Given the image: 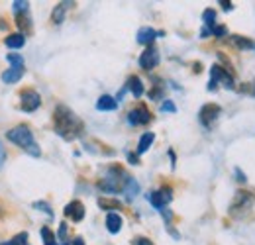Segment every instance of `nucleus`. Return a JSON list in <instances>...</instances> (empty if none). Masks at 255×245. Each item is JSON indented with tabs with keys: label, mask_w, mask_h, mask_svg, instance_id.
Here are the masks:
<instances>
[{
	"label": "nucleus",
	"mask_w": 255,
	"mask_h": 245,
	"mask_svg": "<svg viewBox=\"0 0 255 245\" xmlns=\"http://www.w3.org/2000/svg\"><path fill=\"white\" fill-rule=\"evenodd\" d=\"M53 122H55V133L61 135L67 141L77 139V137L83 133V129H85L83 120H81L73 110H69L65 104H59V106L55 108Z\"/></svg>",
	"instance_id": "nucleus-1"
},
{
	"label": "nucleus",
	"mask_w": 255,
	"mask_h": 245,
	"mask_svg": "<svg viewBox=\"0 0 255 245\" xmlns=\"http://www.w3.org/2000/svg\"><path fill=\"white\" fill-rule=\"evenodd\" d=\"M6 137H8L12 143H16L18 147H22L26 153H30L32 157H39V155H41V149H39V145L35 143L32 129H30L28 125H16L14 129H10V131L6 133Z\"/></svg>",
	"instance_id": "nucleus-2"
},
{
	"label": "nucleus",
	"mask_w": 255,
	"mask_h": 245,
	"mask_svg": "<svg viewBox=\"0 0 255 245\" xmlns=\"http://www.w3.org/2000/svg\"><path fill=\"white\" fill-rule=\"evenodd\" d=\"M131 177H128L126 173L120 169V167H110L106 177L98 183V188L108 192V194H118V192H124L126 190V184L129 183Z\"/></svg>",
	"instance_id": "nucleus-3"
},
{
	"label": "nucleus",
	"mask_w": 255,
	"mask_h": 245,
	"mask_svg": "<svg viewBox=\"0 0 255 245\" xmlns=\"http://www.w3.org/2000/svg\"><path fill=\"white\" fill-rule=\"evenodd\" d=\"M254 202H255L254 194H250L246 190H238L236 196H234V200H232V204H230V214L234 216V218H242L248 210H252Z\"/></svg>",
	"instance_id": "nucleus-4"
},
{
	"label": "nucleus",
	"mask_w": 255,
	"mask_h": 245,
	"mask_svg": "<svg viewBox=\"0 0 255 245\" xmlns=\"http://www.w3.org/2000/svg\"><path fill=\"white\" fill-rule=\"evenodd\" d=\"M218 83H222L226 89H236L232 75L226 69H222L220 65H214L210 69V85H208V91H216L218 89Z\"/></svg>",
	"instance_id": "nucleus-5"
},
{
	"label": "nucleus",
	"mask_w": 255,
	"mask_h": 245,
	"mask_svg": "<svg viewBox=\"0 0 255 245\" xmlns=\"http://www.w3.org/2000/svg\"><path fill=\"white\" fill-rule=\"evenodd\" d=\"M220 114H222V108L218 104H204L198 112V120L204 127H212L214 122L220 118Z\"/></svg>",
	"instance_id": "nucleus-6"
},
{
	"label": "nucleus",
	"mask_w": 255,
	"mask_h": 245,
	"mask_svg": "<svg viewBox=\"0 0 255 245\" xmlns=\"http://www.w3.org/2000/svg\"><path fill=\"white\" fill-rule=\"evenodd\" d=\"M147 200L151 202L153 208H157V210L161 212V210H165V206L173 200V190H171L169 186H163V188H159V190L147 194Z\"/></svg>",
	"instance_id": "nucleus-7"
},
{
	"label": "nucleus",
	"mask_w": 255,
	"mask_h": 245,
	"mask_svg": "<svg viewBox=\"0 0 255 245\" xmlns=\"http://www.w3.org/2000/svg\"><path fill=\"white\" fill-rule=\"evenodd\" d=\"M39 106H41V96L35 91L26 89V91L20 92V108L24 112H35Z\"/></svg>",
	"instance_id": "nucleus-8"
},
{
	"label": "nucleus",
	"mask_w": 255,
	"mask_h": 245,
	"mask_svg": "<svg viewBox=\"0 0 255 245\" xmlns=\"http://www.w3.org/2000/svg\"><path fill=\"white\" fill-rule=\"evenodd\" d=\"M159 49L157 47H153V45H149V47H145V51L139 55V67L143 69V71H151V69H155L157 65H159Z\"/></svg>",
	"instance_id": "nucleus-9"
},
{
	"label": "nucleus",
	"mask_w": 255,
	"mask_h": 245,
	"mask_svg": "<svg viewBox=\"0 0 255 245\" xmlns=\"http://www.w3.org/2000/svg\"><path fill=\"white\" fill-rule=\"evenodd\" d=\"M149 120H151V114H149L147 106H143V104H139V106H135V108H131L128 112V122L131 125H143Z\"/></svg>",
	"instance_id": "nucleus-10"
},
{
	"label": "nucleus",
	"mask_w": 255,
	"mask_h": 245,
	"mask_svg": "<svg viewBox=\"0 0 255 245\" xmlns=\"http://www.w3.org/2000/svg\"><path fill=\"white\" fill-rule=\"evenodd\" d=\"M63 212H65V216L71 218L73 222H81V220L85 218V206H83V202L73 200V202H69V204L65 206Z\"/></svg>",
	"instance_id": "nucleus-11"
},
{
	"label": "nucleus",
	"mask_w": 255,
	"mask_h": 245,
	"mask_svg": "<svg viewBox=\"0 0 255 245\" xmlns=\"http://www.w3.org/2000/svg\"><path fill=\"white\" fill-rule=\"evenodd\" d=\"M163 35V31H155L153 28H141V30L137 31V43H141V45H145V47H149L153 41H155V37H159Z\"/></svg>",
	"instance_id": "nucleus-12"
},
{
	"label": "nucleus",
	"mask_w": 255,
	"mask_h": 245,
	"mask_svg": "<svg viewBox=\"0 0 255 245\" xmlns=\"http://www.w3.org/2000/svg\"><path fill=\"white\" fill-rule=\"evenodd\" d=\"M24 73H26L24 67H10V69H6V71L2 73V81H4L6 85H14V83H18V81L24 77Z\"/></svg>",
	"instance_id": "nucleus-13"
},
{
	"label": "nucleus",
	"mask_w": 255,
	"mask_h": 245,
	"mask_svg": "<svg viewBox=\"0 0 255 245\" xmlns=\"http://www.w3.org/2000/svg\"><path fill=\"white\" fill-rule=\"evenodd\" d=\"M116 108H118V100L112 98L110 94H102V96L96 100V110H100V112H112V110H116Z\"/></svg>",
	"instance_id": "nucleus-14"
},
{
	"label": "nucleus",
	"mask_w": 255,
	"mask_h": 245,
	"mask_svg": "<svg viewBox=\"0 0 255 245\" xmlns=\"http://www.w3.org/2000/svg\"><path fill=\"white\" fill-rule=\"evenodd\" d=\"M16 26L22 30V35L32 31V18H30V10L26 12H18L16 14Z\"/></svg>",
	"instance_id": "nucleus-15"
},
{
	"label": "nucleus",
	"mask_w": 255,
	"mask_h": 245,
	"mask_svg": "<svg viewBox=\"0 0 255 245\" xmlns=\"http://www.w3.org/2000/svg\"><path fill=\"white\" fill-rule=\"evenodd\" d=\"M122 224H124V220H122L120 214L110 212V214L106 216V230H108L110 234H118V232L122 230Z\"/></svg>",
	"instance_id": "nucleus-16"
},
{
	"label": "nucleus",
	"mask_w": 255,
	"mask_h": 245,
	"mask_svg": "<svg viewBox=\"0 0 255 245\" xmlns=\"http://www.w3.org/2000/svg\"><path fill=\"white\" fill-rule=\"evenodd\" d=\"M4 43L10 49H22L24 43H26V35H22V33H10V35H6Z\"/></svg>",
	"instance_id": "nucleus-17"
},
{
	"label": "nucleus",
	"mask_w": 255,
	"mask_h": 245,
	"mask_svg": "<svg viewBox=\"0 0 255 245\" xmlns=\"http://www.w3.org/2000/svg\"><path fill=\"white\" fill-rule=\"evenodd\" d=\"M126 87H128V91L131 92L135 98H139V96L143 94V83H141V79L135 77V75H131V77L128 79Z\"/></svg>",
	"instance_id": "nucleus-18"
},
{
	"label": "nucleus",
	"mask_w": 255,
	"mask_h": 245,
	"mask_svg": "<svg viewBox=\"0 0 255 245\" xmlns=\"http://www.w3.org/2000/svg\"><path fill=\"white\" fill-rule=\"evenodd\" d=\"M71 4L73 2H59L55 8H53V14H51V20H53V24H61L65 20V12L71 8Z\"/></svg>",
	"instance_id": "nucleus-19"
},
{
	"label": "nucleus",
	"mask_w": 255,
	"mask_h": 245,
	"mask_svg": "<svg viewBox=\"0 0 255 245\" xmlns=\"http://www.w3.org/2000/svg\"><path fill=\"white\" fill-rule=\"evenodd\" d=\"M230 43L234 47H238V49H255V41L244 37V35H232L230 37Z\"/></svg>",
	"instance_id": "nucleus-20"
},
{
	"label": "nucleus",
	"mask_w": 255,
	"mask_h": 245,
	"mask_svg": "<svg viewBox=\"0 0 255 245\" xmlns=\"http://www.w3.org/2000/svg\"><path fill=\"white\" fill-rule=\"evenodd\" d=\"M153 139H155V135H153L151 131H145V133L139 137V143H137V153H145V151L151 147Z\"/></svg>",
	"instance_id": "nucleus-21"
},
{
	"label": "nucleus",
	"mask_w": 255,
	"mask_h": 245,
	"mask_svg": "<svg viewBox=\"0 0 255 245\" xmlns=\"http://www.w3.org/2000/svg\"><path fill=\"white\" fill-rule=\"evenodd\" d=\"M202 20H204L208 30H214L216 28V12H214V8H206L202 12Z\"/></svg>",
	"instance_id": "nucleus-22"
},
{
	"label": "nucleus",
	"mask_w": 255,
	"mask_h": 245,
	"mask_svg": "<svg viewBox=\"0 0 255 245\" xmlns=\"http://www.w3.org/2000/svg\"><path fill=\"white\" fill-rule=\"evenodd\" d=\"M41 238H43V244L45 245H57V238L53 236V232L47 226L41 228Z\"/></svg>",
	"instance_id": "nucleus-23"
},
{
	"label": "nucleus",
	"mask_w": 255,
	"mask_h": 245,
	"mask_svg": "<svg viewBox=\"0 0 255 245\" xmlns=\"http://www.w3.org/2000/svg\"><path fill=\"white\" fill-rule=\"evenodd\" d=\"M98 206H100L102 210H118V208H120V202H118V200L100 198V200H98Z\"/></svg>",
	"instance_id": "nucleus-24"
},
{
	"label": "nucleus",
	"mask_w": 255,
	"mask_h": 245,
	"mask_svg": "<svg viewBox=\"0 0 255 245\" xmlns=\"http://www.w3.org/2000/svg\"><path fill=\"white\" fill-rule=\"evenodd\" d=\"M2 245H30V242H28V234L22 232V234H18L16 238H12L10 242H6V244H2Z\"/></svg>",
	"instance_id": "nucleus-25"
},
{
	"label": "nucleus",
	"mask_w": 255,
	"mask_h": 245,
	"mask_svg": "<svg viewBox=\"0 0 255 245\" xmlns=\"http://www.w3.org/2000/svg\"><path fill=\"white\" fill-rule=\"evenodd\" d=\"M6 61L10 63L12 67H24V59H22V55H18V53H8V55H6Z\"/></svg>",
	"instance_id": "nucleus-26"
},
{
	"label": "nucleus",
	"mask_w": 255,
	"mask_h": 245,
	"mask_svg": "<svg viewBox=\"0 0 255 245\" xmlns=\"http://www.w3.org/2000/svg\"><path fill=\"white\" fill-rule=\"evenodd\" d=\"M137 190H139V186H137V183H135L133 179H129V183L126 184V190H124V192L128 194V198H133V196L137 194Z\"/></svg>",
	"instance_id": "nucleus-27"
},
{
	"label": "nucleus",
	"mask_w": 255,
	"mask_h": 245,
	"mask_svg": "<svg viewBox=\"0 0 255 245\" xmlns=\"http://www.w3.org/2000/svg\"><path fill=\"white\" fill-rule=\"evenodd\" d=\"M57 240H59V245H69L67 244V224H61L59 226V232H57Z\"/></svg>",
	"instance_id": "nucleus-28"
},
{
	"label": "nucleus",
	"mask_w": 255,
	"mask_h": 245,
	"mask_svg": "<svg viewBox=\"0 0 255 245\" xmlns=\"http://www.w3.org/2000/svg\"><path fill=\"white\" fill-rule=\"evenodd\" d=\"M26 10H30V2H22V0H16V2H14V14L26 12Z\"/></svg>",
	"instance_id": "nucleus-29"
},
{
	"label": "nucleus",
	"mask_w": 255,
	"mask_h": 245,
	"mask_svg": "<svg viewBox=\"0 0 255 245\" xmlns=\"http://www.w3.org/2000/svg\"><path fill=\"white\" fill-rule=\"evenodd\" d=\"M33 208H37V210L45 212L47 216H53V210L49 208V204H47V202H33Z\"/></svg>",
	"instance_id": "nucleus-30"
},
{
	"label": "nucleus",
	"mask_w": 255,
	"mask_h": 245,
	"mask_svg": "<svg viewBox=\"0 0 255 245\" xmlns=\"http://www.w3.org/2000/svg\"><path fill=\"white\" fill-rule=\"evenodd\" d=\"M161 110H163V112H175L177 108H175V104H173L171 100H165V102L161 104Z\"/></svg>",
	"instance_id": "nucleus-31"
},
{
	"label": "nucleus",
	"mask_w": 255,
	"mask_h": 245,
	"mask_svg": "<svg viewBox=\"0 0 255 245\" xmlns=\"http://www.w3.org/2000/svg\"><path fill=\"white\" fill-rule=\"evenodd\" d=\"M212 35H216V37H224V35H226V26H216V28L212 30Z\"/></svg>",
	"instance_id": "nucleus-32"
},
{
	"label": "nucleus",
	"mask_w": 255,
	"mask_h": 245,
	"mask_svg": "<svg viewBox=\"0 0 255 245\" xmlns=\"http://www.w3.org/2000/svg\"><path fill=\"white\" fill-rule=\"evenodd\" d=\"M161 96H163V91H161V89H153V91H149V98H151V100H159Z\"/></svg>",
	"instance_id": "nucleus-33"
},
{
	"label": "nucleus",
	"mask_w": 255,
	"mask_h": 245,
	"mask_svg": "<svg viewBox=\"0 0 255 245\" xmlns=\"http://www.w3.org/2000/svg\"><path fill=\"white\" fill-rule=\"evenodd\" d=\"M4 161H6V149H4V145H2V141H0V169H2Z\"/></svg>",
	"instance_id": "nucleus-34"
},
{
	"label": "nucleus",
	"mask_w": 255,
	"mask_h": 245,
	"mask_svg": "<svg viewBox=\"0 0 255 245\" xmlns=\"http://www.w3.org/2000/svg\"><path fill=\"white\" fill-rule=\"evenodd\" d=\"M133 245H151V242H149V240H145V238H137V240L133 242Z\"/></svg>",
	"instance_id": "nucleus-35"
},
{
	"label": "nucleus",
	"mask_w": 255,
	"mask_h": 245,
	"mask_svg": "<svg viewBox=\"0 0 255 245\" xmlns=\"http://www.w3.org/2000/svg\"><path fill=\"white\" fill-rule=\"evenodd\" d=\"M128 161H129L131 165H137V163H139V159H137V155H133V153H129V155H128Z\"/></svg>",
	"instance_id": "nucleus-36"
},
{
	"label": "nucleus",
	"mask_w": 255,
	"mask_h": 245,
	"mask_svg": "<svg viewBox=\"0 0 255 245\" xmlns=\"http://www.w3.org/2000/svg\"><path fill=\"white\" fill-rule=\"evenodd\" d=\"M220 4H222L224 10H232V8H234V6H232V2H228V0H222Z\"/></svg>",
	"instance_id": "nucleus-37"
},
{
	"label": "nucleus",
	"mask_w": 255,
	"mask_h": 245,
	"mask_svg": "<svg viewBox=\"0 0 255 245\" xmlns=\"http://www.w3.org/2000/svg\"><path fill=\"white\" fill-rule=\"evenodd\" d=\"M210 33H212V30H208V28L204 26V28H202V31H200V37H208Z\"/></svg>",
	"instance_id": "nucleus-38"
},
{
	"label": "nucleus",
	"mask_w": 255,
	"mask_h": 245,
	"mask_svg": "<svg viewBox=\"0 0 255 245\" xmlns=\"http://www.w3.org/2000/svg\"><path fill=\"white\" fill-rule=\"evenodd\" d=\"M73 245H85V242H83L81 238H75V240H73Z\"/></svg>",
	"instance_id": "nucleus-39"
}]
</instances>
